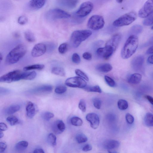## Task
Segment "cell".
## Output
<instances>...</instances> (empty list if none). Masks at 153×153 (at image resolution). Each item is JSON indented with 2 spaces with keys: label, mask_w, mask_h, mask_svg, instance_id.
<instances>
[{
  "label": "cell",
  "mask_w": 153,
  "mask_h": 153,
  "mask_svg": "<svg viewBox=\"0 0 153 153\" xmlns=\"http://www.w3.org/2000/svg\"><path fill=\"white\" fill-rule=\"evenodd\" d=\"M138 45L137 35H131L125 42L121 52V56L124 59L130 57L136 52Z\"/></svg>",
  "instance_id": "1"
},
{
  "label": "cell",
  "mask_w": 153,
  "mask_h": 153,
  "mask_svg": "<svg viewBox=\"0 0 153 153\" xmlns=\"http://www.w3.org/2000/svg\"><path fill=\"white\" fill-rule=\"evenodd\" d=\"M27 48L23 44H19L16 46L9 53L5 60L6 63L11 65L17 62L25 54Z\"/></svg>",
  "instance_id": "2"
},
{
  "label": "cell",
  "mask_w": 153,
  "mask_h": 153,
  "mask_svg": "<svg viewBox=\"0 0 153 153\" xmlns=\"http://www.w3.org/2000/svg\"><path fill=\"white\" fill-rule=\"evenodd\" d=\"M91 30H76L72 33L70 42L74 48L78 47L83 41H84L92 34Z\"/></svg>",
  "instance_id": "3"
},
{
  "label": "cell",
  "mask_w": 153,
  "mask_h": 153,
  "mask_svg": "<svg viewBox=\"0 0 153 153\" xmlns=\"http://www.w3.org/2000/svg\"><path fill=\"white\" fill-rule=\"evenodd\" d=\"M136 18L135 12L131 11L122 15L115 20L113 23V25L116 27L128 25L134 22Z\"/></svg>",
  "instance_id": "4"
},
{
  "label": "cell",
  "mask_w": 153,
  "mask_h": 153,
  "mask_svg": "<svg viewBox=\"0 0 153 153\" xmlns=\"http://www.w3.org/2000/svg\"><path fill=\"white\" fill-rule=\"evenodd\" d=\"M71 15L65 11L59 8H54L49 10L46 13L47 19L54 20L58 19L68 18Z\"/></svg>",
  "instance_id": "5"
},
{
  "label": "cell",
  "mask_w": 153,
  "mask_h": 153,
  "mask_svg": "<svg viewBox=\"0 0 153 153\" xmlns=\"http://www.w3.org/2000/svg\"><path fill=\"white\" fill-rule=\"evenodd\" d=\"M105 21L103 17L100 15H94L88 19L87 25L88 28L93 30H97L102 28Z\"/></svg>",
  "instance_id": "6"
},
{
  "label": "cell",
  "mask_w": 153,
  "mask_h": 153,
  "mask_svg": "<svg viewBox=\"0 0 153 153\" xmlns=\"http://www.w3.org/2000/svg\"><path fill=\"white\" fill-rule=\"evenodd\" d=\"M23 72L19 70H15L7 73L0 77V82L10 83L22 79Z\"/></svg>",
  "instance_id": "7"
},
{
  "label": "cell",
  "mask_w": 153,
  "mask_h": 153,
  "mask_svg": "<svg viewBox=\"0 0 153 153\" xmlns=\"http://www.w3.org/2000/svg\"><path fill=\"white\" fill-rule=\"evenodd\" d=\"M65 85L69 87L84 88L87 83L83 78L79 76H74L68 78L65 82Z\"/></svg>",
  "instance_id": "8"
},
{
  "label": "cell",
  "mask_w": 153,
  "mask_h": 153,
  "mask_svg": "<svg viewBox=\"0 0 153 153\" xmlns=\"http://www.w3.org/2000/svg\"><path fill=\"white\" fill-rule=\"evenodd\" d=\"M93 6V4L90 1H86L82 3L76 11V15L79 18L86 16L91 12Z\"/></svg>",
  "instance_id": "9"
},
{
  "label": "cell",
  "mask_w": 153,
  "mask_h": 153,
  "mask_svg": "<svg viewBox=\"0 0 153 153\" xmlns=\"http://www.w3.org/2000/svg\"><path fill=\"white\" fill-rule=\"evenodd\" d=\"M153 13V0H147L138 12V15L146 18Z\"/></svg>",
  "instance_id": "10"
},
{
  "label": "cell",
  "mask_w": 153,
  "mask_h": 153,
  "mask_svg": "<svg viewBox=\"0 0 153 153\" xmlns=\"http://www.w3.org/2000/svg\"><path fill=\"white\" fill-rule=\"evenodd\" d=\"M114 51L112 48L109 45H105L104 47L98 48L96 53L99 56L105 59H108L112 55Z\"/></svg>",
  "instance_id": "11"
},
{
  "label": "cell",
  "mask_w": 153,
  "mask_h": 153,
  "mask_svg": "<svg viewBox=\"0 0 153 153\" xmlns=\"http://www.w3.org/2000/svg\"><path fill=\"white\" fill-rule=\"evenodd\" d=\"M46 50L47 47L45 44L42 43H37L33 48L31 54L33 57H38L44 54Z\"/></svg>",
  "instance_id": "12"
},
{
  "label": "cell",
  "mask_w": 153,
  "mask_h": 153,
  "mask_svg": "<svg viewBox=\"0 0 153 153\" xmlns=\"http://www.w3.org/2000/svg\"><path fill=\"white\" fill-rule=\"evenodd\" d=\"M144 58L141 55H138L134 57L131 62L133 69L136 71H140L143 68Z\"/></svg>",
  "instance_id": "13"
},
{
  "label": "cell",
  "mask_w": 153,
  "mask_h": 153,
  "mask_svg": "<svg viewBox=\"0 0 153 153\" xmlns=\"http://www.w3.org/2000/svg\"><path fill=\"white\" fill-rule=\"evenodd\" d=\"M87 121L90 123L91 127L94 129H97L99 125L100 119L98 116L94 113H89L86 116Z\"/></svg>",
  "instance_id": "14"
},
{
  "label": "cell",
  "mask_w": 153,
  "mask_h": 153,
  "mask_svg": "<svg viewBox=\"0 0 153 153\" xmlns=\"http://www.w3.org/2000/svg\"><path fill=\"white\" fill-rule=\"evenodd\" d=\"M122 38L121 35L120 33L114 35L106 42L105 45L111 47L115 51L117 48Z\"/></svg>",
  "instance_id": "15"
},
{
  "label": "cell",
  "mask_w": 153,
  "mask_h": 153,
  "mask_svg": "<svg viewBox=\"0 0 153 153\" xmlns=\"http://www.w3.org/2000/svg\"><path fill=\"white\" fill-rule=\"evenodd\" d=\"M65 126L63 121L61 120L55 121L53 124L52 129L53 132L56 134L62 133L65 130Z\"/></svg>",
  "instance_id": "16"
},
{
  "label": "cell",
  "mask_w": 153,
  "mask_h": 153,
  "mask_svg": "<svg viewBox=\"0 0 153 153\" xmlns=\"http://www.w3.org/2000/svg\"><path fill=\"white\" fill-rule=\"evenodd\" d=\"M46 0H30L28 7L32 10H36L42 7L44 5Z\"/></svg>",
  "instance_id": "17"
},
{
  "label": "cell",
  "mask_w": 153,
  "mask_h": 153,
  "mask_svg": "<svg viewBox=\"0 0 153 153\" xmlns=\"http://www.w3.org/2000/svg\"><path fill=\"white\" fill-rule=\"evenodd\" d=\"M120 145V143L119 141L113 139L106 140L103 143L104 148L108 150L117 148Z\"/></svg>",
  "instance_id": "18"
},
{
  "label": "cell",
  "mask_w": 153,
  "mask_h": 153,
  "mask_svg": "<svg viewBox=\"0 0 153 153\" xmlns=\"http://www.w3.org/2000/svg\"><path fill=\"white\" fill-rule=\"evenodd\" d=\"M60 5L68 8L75 7L78 2V0H57Z\"/></svg>",
  "instance_id": "19"
},
{
  "label": "cell",
  "mask_w": 153,
  "mask_h": 153,
  "mask_svg": "<svg viewBox=\"0 0 153 153\" xmlns=\"http://www.w3.org/2000/svg\"><path fill=\"white\" fill-rule=\"evenodd\" d=\"M111 65L108 63H103L98 64L95 67L96 70L100 72L108 73L111 71L112 69Z\"/></svg>",
  "instance_id": "20"
},
{
  "label": "cell",
  "mask_w": 153,
  "mask_h": 153,
  "mask_svg": "<svg viewBox=\"0 0 153 153\" xmlns=\"http://www.w3.org/2000/svg\"><path fill=\"white\" fill-rule=\"evenodd\" d=\"M26 114L27 116L31 118L34 117L36 113V109L34 104L31 102H29L26 107Z\"/></svg>",
  "instance_id": "21"
},
{
  "label": "cell",
  "mask_w": 153,
  "mask_h": 153,
  "mask_svg": "<svg viewBox=\"0 0 153 153\" xmlns=\"http://www.w3.org/2000/svg\"><path fill=\"white\" fill-rule=\"evenodd\" d=\"M142 76L139 73H134L131 75L129 77L128 82L132 84L136 85L140 83L141 80Z\"/></svg>",
  "instance_id": "22"
},
{
  "label": "cell",
  "mask_w": 153,
  "mask_h": 153,
  "mask_svg": "<svg viewBox=\"0 0 153 153\" xmlns=\"http://www.w3.org/2000/svg\"><path fill=\"white\" fill-rule=\"evenodd\" d=\"M53 87L51 85H44L36 88L33 90L32 91L35 93L49 92L51 91Z\"/></svg>",
  "instance_id": "23"
},
{
  "label": "cell",
  "mask_w": 153,
  "mask_h": 153,
  "mask_svg": "<svg viewBox=\"0 0 153 153\" xmlns=\"http://www.w3.org/2000/svg\"><path fill=\"white\" fill-rule=\"evenodd\" d=\"M143 30V28L141 26L138 25H136L131 27L129 31V33L131 35H137L140 33Z\"/></svg>",
  "instance_id": "24"
},
{
  "label": "cell",
  "mask_w": 153,
  "mask_h": 153,
  "mask_svg": "<svg viewBox=\"0 0 153 153\" xmlns=\"http://www.w3.org/2000/svg\"><path fill=\"white\" fill-rule=\"evenodd\" d=\"M36 73L35 71L23 72L22 79L31 80L34 79L36 77Z\"/></svg>",
  "instance_id": "25"
},
{
  "label": "cell",
  "mask_w": 153,
  "mask_h": 153,
  "mask_svg": "<svg viewBox=\"0 0 153 153\" xmlns=\"http://www.w3.org/2000/svg\"><path fill=\"white\" fill-rule=\"evenodd\" d=\"M51 72L54 74L62 76H64L65 75V70L61 67L56 66L53 67L51 69Z\"/></svg>",
  "instance_id": "26"
},
{
  "label": "cell",
  "mask_w": 153,
  "mask_h": 153,
  "mask_svg": "<svg viewBox=\"0 0 153 153\" xmlns=\"http://www.w3.org/2000/svg\"><path fill=\"white\" fill-rule=\"evenodd\" d=\"M20 108V106L15 104L10 105L5 110V113L8 115L12 114L19 111Z\"/></svg>",
  "instance_id": "27"
},
{
  "label": "cell",
  "mask_w": 153,
  "mask_h": 153,
  "mask_svg": "<svg viewBox=\"0 0 153 153\" xmlns=\"http://www.w3.org/2000/svg\"><path fill=\"white\" fill-rule=\"evenodd\" d=\"M145 124L148 126H153V114L150 113H147L144 118Z\"/></svg>",
  "instance_id": "28"
},
{
  "label": "cell",
  "mask_w": 153,
  "mask_h": 153,
  "mask_svg": "<svg viewBox=\"0 0 153 153\" xmlns=\"http://www.w3.org/2000/svg\"><path fill=\"white\" fill-rule=\"evenodd\" d=\"M28 143L25 141H20L16 144L15 149L18 151H22L25 149L28 146Z\"/></svg>",
  "instance_id": "29"
},
{
  "label": "cell",
  "mask_w": 153,
  "mask_h": 153,
  "mask_svg": "<svg viewBox=\"0 0 153 153\" xmlns=\"http://www.w3.org/2000/svg\"><path fill=\"white\" fill-rule=\"evenodd\" d=\"M45 67L43 64H37L28 65L23 68V70L25 71H27L32 70H42Z\"/></svg>",
  "instance_id": "30"
},
{
  "label": "cell",
  "mask_w": 153,
  "mask_h": 153,
  "mask_svg": "<svg viewBox=\"0 0 153 153\" xmlns=\"http://www.w3.org/2000/svg\"><path fill=\"white\" fill-rule=\"evenodd\" d=\"M24 36L25 39L29 42H33L36 40L34 34L30 30H27L25 32Z\"/></svg>",
  "instance_id": "31"
},
{
  "label": "cell",
  "mask_w": 153,
  "mask_h": 153,
  "mask_svg": "<svg viewBox=\"0 0 153 153\" xmlns=\"http://www.w3.org/2000/svg\"><path fill=\"white\" fill-rule=\"evenodd\" d=\"M75 139L77 143H84L88 140L87 137L82 133L77 134L75 136Z\"/></svg>",
  "instance_id": "32"
},
{
  "label": "cell",
  "mask_w": 153,
  "mask_h": 153,
  "mask_svg": "<svg viewBox=\"0 0 153 153\" xmlns=\"http://www.w3.org/2000/svg\"><path fill=\"white\" fill-rule=\"evenodd\" d=\"M70 121L72 125L76 126H81L83 123L82 120L80 118L76 116L71 118Z\"/></svg>",
  "instance_id": "33"
},
{
  "label": "cell",
  "mask_w": 153,
  "mask_h": 153,
  "mask_svg": "<svg viewBox=\"0 0 153 153\" xmlns=\"http://www.w3.org/2000/svg\"><path fill=\"white\" fill-rule=\"evenodd\" d=\"M84 88L85 91L88 92H96L99 93H101L102 92L101 88L98 85L93 86L86 87V86Z\"/></svg>",
  "instance_id": "34"
},
{
  "label": "cell",
  "mask_w": 153,
  "mask_h": 153,
  "mask_svg": "<svg viewBox=\"0 0 153 153\" xmlns=\"http://www.w3.org/2000/svg\"><path fill=\"white\" fill-rule=\"evenodd\" d=\"M117 106L120 109L124 110L128 108V104L126 100L120 99L117 102Z\"/></svg>",
  "instance_id": "35"
},
{
  "label": "cell",
  "mask_w": 153,
  "mask_h": 153,
  "mask_svg": "<svg viewBox=\"0 0 153 153\" xmlns=\"http://www.w3.org/2000/svg\"><path fill=\"white\" fill-rule=\"evenodd\" d=\"M47 141L48 143L52 146H55L56 144V138L53 133H50L47 137Z\"/></svg>",
  "instance_id": "36"
},
{
  "label": "cell",
  "mask_w": 153,
  "mask_h": 153,
  "mask_svg": "<svg viewBox=\"0 0 153 153\" xmlns=\"http://www.w3.org/2000/svg\"><path fill=\"white\" fill-rule=\"evenodd\" d=\"M143 23L145 26H149L153 25V13L146 17Z\"/></svg>",
  "instance_id": "37"
},
{
  "label": "cell",
  "mask_w": 153,
  "mask_h": 153,
  "mask_svg": "<svg viewBox=\"0 0 153 153\" xmlns=\"http://www.w3.org/2000/svg\"><path fill=\"white\" fill-rule=\"evenodd\" d=\"M6 121L12 126L15 125L18 121V119L14 116H10L6 118Z\"/></svg>",
  "instance_id": "38"
},
{
  "label": "cell",
  "mask_w": 153,
  "mask_h": 153,
  "mask_svg": "<svg viewBox=\"0 0 153 153\" xmlns=\"http://www.w3.org/2000/svg\"><path fill=\"white\" fill-rule=\"evenodd\" d=\"M67 89V88L65 86L60 85L56 88L54 91L57 94H61L65 92Z\"/></svg>",
  "instance_id": "39"
},
{
  "label": "cell",
  "mask_w": 153,
  "mask_h": 153,
  "mask_svg": "<svg viewBox=\"0 0 153 153\" xmlns=\"http://www.w3.org/2000/svg\"><path fill=\"white\" fill-rule=\"evenodd\" d=\"M75 73L76 75L86 81H89V78L87 75L80 70L79 69H76L75 70Z\"/></svg>",
  "instance_id": "40"
},
{
  "label": "cell",
  "mask_w": 153,
  "mask_h": 153,
  "mask_svg": "<svg viewBox=\"0 0 153 153\" xmlns=\"http://www.w3.org/2000/svg\"><path fill=\"white\" fill-rule=\"evenodd\" d=\"M68 49V44L67 43H64L61 44L58 48V51L61 54L65 53Z\"/></svg>",
  "instance_id": "41"
},
{
  "label": "cell",
  "mask_w": 153,
  "mask_h": 153,
  "mask_svg": "<svg viewBox=\"0 0 153 153\" xmlns=\"http://www.w3.org/2000/svg\"><path fill=\"white\" fill-rule=\"evenodd\" d=\"M104 79L106 83L110 87H113L116 86L115 82L110 77L107 76H104Z\"/></svg>",
  "instance_id": "42"
},
{
  "label": "cell",
  "mask_w": 153,
  "mask_h": 153,
  "mask_svg": "<svg viewBox=\"0 0 153 153\" xmlns=\"http://www.w3.org/2000/svg\"><path fill=\"white\" fill-rule=\"evenodd\" d=\"M54 116V114L53 113L48 111L44 112L42 115V118L46 121L49 120Z\"/></svg>",
  "instance_id": "43"
},
{
  "label": "cell",
  "mask_w": 153,
  "mask_h": 153,
  "mask_svg": "<svg viewBox=\"0 0 153 153\" xmlns=\"http://www.w3.org/2000/svg\"><path fill=\"white\" fill-rule=\"evenodd\" d=\"M78 107L79 108L82 112H85L86 110V104L84 100L82 99L80 100L79 103Z\"/></svg>",
  "instance_id": "44"
},
{
  "label": "cell",
  "mask_w": 153,
  "mask_h": 153,
  "mask_svg": "<svg viewBox=\"0 0 153 153\" xmlns=\"http://www.w3.org/2000/svg\"><path fill=\"white\" fill-rule=\"evenodd\" d=\"M18 22L21 25H24L26 24L28 22V19L25 16H22L19 17Z\"/></svg>",
  "instance_id": "45"
},
{
  "label": "cell",
  "mask_w": 153,
  "mask_h": 153,
  "mask_svg": "<svg viewBox=\"0 0 153 153\" xmlns=\"http://www.w3.org/2000/svg\"><path fill=\"white\" fill-rule=\"evenodd\" d=\"M93 105L94 107L97 109H100L101 107V101L98 98H94L93 100Z\"/></svg>",
  "instance_id": "46"
},
{
  "label": "cell",
  "mask_w": 153,
  "mask_h": 153,
  "mask_svg": "<svg viewBox=\"0 0 153 153\" xmlns=\"http://www.w3.org/2000/svg\"><path fill=\"white\" fill-rule=\"evenodd\" d=\"M72 60L74 63L79 64L80 62V58L79 55L76 53H74L72 55Z\"/></svg>",
  "instance_id": "47"
},
{
  "label": "cell",
  "mask_w": 153,
  "mask_h": 153,
  "mask_svg": "<svg viewBox=\"0 0 153 153\" xmlns=\"http://www.w3.org/2000/svg\"><path fill=\"white\" fill-rule=\"evenodd\" d=\"M125 117L126 121L128 123L131 124L133 123L134 118L131 114L128 113H127Z\"/></svg>",
  "instance_id": "48"
},
{
  "label": "cell",
  "mask_w": 153,
  "mask_h": 153,
  "mask_svg": "<svg viewBox=\"0 0 153 153\" xmlns=\"http://www.w3.org/2000/svg\"><path fill=\"white\" fill-rule=\"evenodd\" d=\"M152 45H153V37L150 38L146 42L142 45L140 48L146 47Z\"/></svg>",
  "instance_id": "49"
},
{
  "label": "cell",
  "mask_w": 153,
  "mask_h": 153,
  "mask_svg": "<svg viewBox=\"0 0 153 153\" xmlns=\"http://www.w3.org/2000/svg\"><path fill=\"white\" fill-rule=\"evenodd\" d=\"M82 57L85 59L90 60L92 59V56L90 53L85 52L83 54Z\"/></svg>",
  "instance_id": "50"
},
{
  "label": "cell",
  "mask_w": 153,
  "mask_h": 153,
  "mask_svg": "<svg viewBox=\"0 0 153 153\" xmlns=\"http://www.w3.org/2000/svg\"><path fill=\"white\" fill-rule=\"evenodd\" d=\"M7 147V145L4 142H0V152H3Z\"/></svg>",
  "instance_id": "51"
},
{
  "label": "cell",
  "mask_w": 153,
  "mask_h": 153,
  "mask_svg": "<svg viewBox=\"0 0 153 153\" xmlns=\"http://www.w3.org/2000/svg\"><path fill=\"white\" fill-rule=\"evenodd\" d=\"M92 149L91 146L89 144H87L84 146L82 148V150L84 152H87Z\"/></svg>",
  "instance_id": "52"
},
{
  "label": "cell",
  "mask_w": 153,
  "mask_h": 153,
  "mask_svg": "<svg viewBox=\"0 0 153 153\" xmlns=\"http://www.w3.org/2000/svg\"><path fill=\"white\" fill-rule=\"evenodd\" d=\"M7 126L5 123H0V130L4 131L7 130Z\"/></svg>",
  "instance_id": "53"
},
{
  "label": "cell",
  "mask_w": 153,
  "mask_h": 153,
  "mask_svg": "<svg viewBox=\"0 0 153 153\" xmlns=\"http://www.w3.org/2000/svg\"><path fill=\"white\" fill-rule=\"evenodd\" d=\"M145 97L150 102V103L153 105V97L150 95H146Z\"/></svg>",
  "instance_id": "54"
},
{
  "label": "cell",
  "mask_w": 153,
  "mask_h": 153,
  "mask_svg": "<svg viewBox=\"0 0 153 153\" xmlns=\"http://www.w3.org/2000/svg\"><path fill=\"white\" fill-rule=\"evenodd\" d=\"M146 54H153V45L149 48L146 53Z\"/></svg>",
  "instance_id": "55"
},
{
  "label": "cell",
  "mask_w": 153,
  "mask_h": 153,
  "mask_svg": "<svg viewBox=\"0 0 153 153\" xmlns=\"http://www.w3.org/2000/svg\"><path fill=\"white\" fill-rule=\"evenodd\" d=\"M147 62L149 64H153V54L150 56L148 57Z\"/></svg>",
  "instance_id": "56"
},
{
  "label": "cell",
  "mask_w": 153,
  "mask_h": 153,
  "mask_svg": "<svg viewBox=\"0 0 153 153\" xmlns=\"http://www.w3.org/2000/svg\"><path fill=\"white\" fill-rule=\"evenodd\" d=\"M33 153H44L43 150L41 149H36L33 151Z\"/></svg>",
  "instance_id": "57"
},
{
  "label": "cell",
  "mask_w": 153,
  "mask_h": 153,
  "mask_svg": "<svg viewBox=\"0 0 153 153\" xmlns=\"http://www.w3.org/2000/svg\"><path fill=\"white\" fill-rule=\"evenodd\" d=\"M4 136V134L3 132H2V131L0 130V138Z\"/></svg>",
  "instance_id": "58"
},
{
  "label": "cell",
  "mask_w": 153,
  "mask_h": 153,
  "mask_svg": "<svg viewBox=\"0 0 153 153\" xmlns=\"http://www.w3.org/2000/svg\"><path fill=\"white\" fill-rule=\"evenodd\" d=\"M3 59V56L1 53H0V62H1L2 59Z\"/></svg>",
  "instance_id": "59"
},
{
  "label": "cell",
  "mask_w": 153,
  "mask_h": 153,
  "mask_svg": "<svg viewBox=\"0 0 153 153\" xmlns=\"http://www.w3.org/2000/svg\"><path fill=\"white\" fill-rule=\"evenodd\" d=\"M123 0H116L117 2L119 3H121L123 1Z\"/></svg>",
  "instance_id": "60"
},
{
  "label": "cell",
  "mask_w": 153,
  "mask_h": 153,
  "mask_svg": "<svg viewBox=\"0 0 153 153\" xmlns=\"http://www.w3.org/2000/svg\"><path fill=\"white\" fill-rule=\"evenodd\" d=\"M151 29L153 30V26L151 27Z\"/></svg>",
  "instance_id": "61"
},
{
  "label": "cell",
  "mask_w": 153,
  "mask_h": 153,
  "mask_svg": "<svg viewBox=\"0 0 153 153\" xmlns=\"http://www.w3.org/2000/svg\"><path fill=\"white\" fill-rule=\"evenodd\" d=\"M152 76H153V74Z\"/></svg>",
  "instance_id": "62"
}]
</instances>
